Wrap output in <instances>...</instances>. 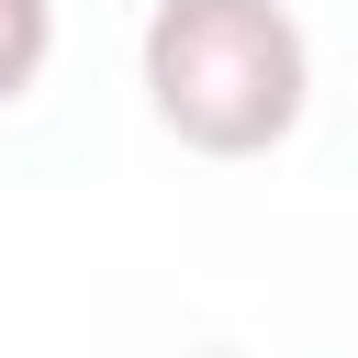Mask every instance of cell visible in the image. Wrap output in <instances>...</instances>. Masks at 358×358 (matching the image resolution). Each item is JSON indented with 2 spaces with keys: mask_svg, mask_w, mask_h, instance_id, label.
Masks as SVG:
<instances>
[{
  "mask_svg": "<svg viewBox=\"0 0 358 358\" xmlns=\"http://www.w3.org/2000/svg\"><path fill=\"white\" fill-rule=\"evenodd\" d=\"M45 56H56V0H0V112L45 78Z\"/></svg>",
  "mask_w": 358,
  "mask_h": 358,
  "instance_id": "2",
  "label": "cell"
},
{
  "mask_svg": "<svg viewBox=\"0 0 358 358\" xmlns=\"http://www.w3.org/2000/svg\"><path fill=\"white\" fill-rule=\"evenodd\" d=\"M190 358H235V347H190Z\"/></svg>",
  "mask_w": 358,
  "mask_h": 358,
  "instance_id": "3",
  "label": "cell"
},
{
  "mask_svg": "<svg viewBox=\"0 0 358 358\" xmlns=\"http://www.w3.org/2000/svg\"><path fill=\"white\" fill-rule=\"evenodd\" d=\"M134 78L157 134L190 157H268L313 112V45L291 0H157L134 34Z\"/></svg>",
  "mask_w": 358,
  "mask_h": 358,
  "instance_id": "1",
  "label": "cell"
}]
</instances>
